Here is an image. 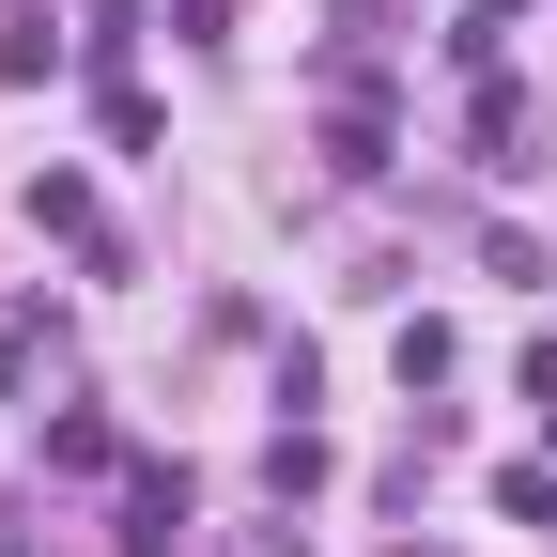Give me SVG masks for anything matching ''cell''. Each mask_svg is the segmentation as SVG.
<instances>
[{"mask_svg":"<svg viewBox=\"0 0 557 557\" xmlns=\"http://www.w3.org/2000/svg\"><path fill=\"white\" fill-rule=\"evenodd\" d=\"M32 218H47V233H78V248H109V218H94V186H78V171H47V186H32Z\"/></svg>","mask_w":557,"mask_h":557,"instance_id":"obj_1","label":"cell"}]
</instances>
